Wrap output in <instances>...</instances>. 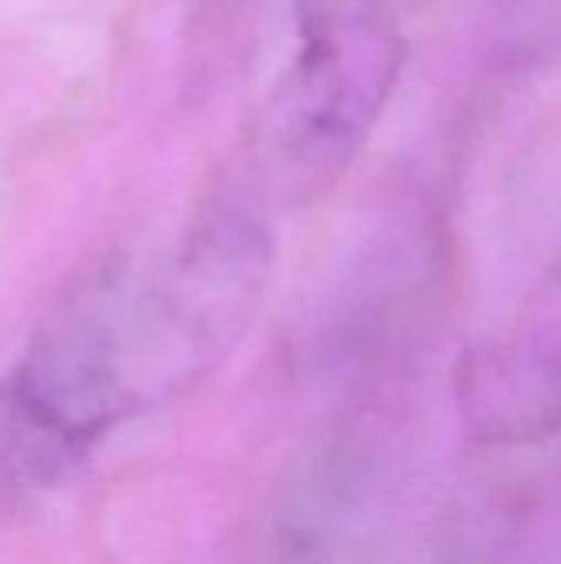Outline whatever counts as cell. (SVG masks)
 <instances>
[{"label":"cell","instance_id":"3957f363","mask_svg":"<svg viewBox=\"0 0 561 564\" xmlns=\"http://www.w3.org/2000/svg\"><path fill=\"white\" fill-rule=\"evenodd\" d=\"M460 403L470 430L526 446L561 430V251L513 324L463 367Z\"/></svg>","mask_w":561,"mask_h":564},{"label":"cell","instance_id":"7a4b0ae2","mask_svg":"<svg viewBox=\"0 0 561 564\" xmlns=\"http://www.w3.org/2000/svg\"><path fill=\"white\" fill-rule=\"evenodd\" d=\"M294 53L258 126L265 178L317 195L370 142L403 73L407 40L387 0H294Z\"/></svg>","mask_w":561,"mask_h":564},{"label":"cell","instance_id":"6da1fadb","mask_svg":"<svg viewBox=\"0 0 561 564\" xmlns=\"http://www.w3.org/2000/svg\"><path fill=\"white\" fill-rule=\"evenodd\" d=\"M268 281L265 221L218 195L169 258L112 254L83 271L0 390L79 463L116 423L202 380L248 330Z\"/></svg>","mask_w":561,"mask_h":564}]
</instances>
